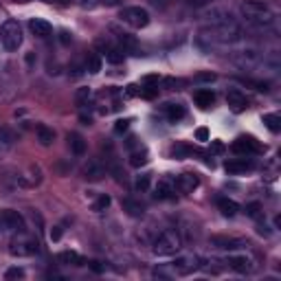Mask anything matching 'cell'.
Returning <instances> with one entry per match:
<instances>
[{"mask_svg": "<svg viewBox=\"0 0 281 281\" xmlns=\"http://www.w3.org/2000/svg\"><path fill=\"white\" fill-rule=\"evenodd\" d=\"M0 42L9 53H14L20 49L22 44V29L18 25V20H7L3 27H0Z\"/></svg>", "mask_w": 281, "mask_h": 281, "instance_id": "cell-3", "label": "cell"}, {"mask_svg": "<svg viewBox=\"0 0 281 281\" xmlns=\"http://www.w3.org/2000/svg\"><path fill=\"white\" fill-rule=\"evenodd\" d=\"M231 149L235 154H242V156H250V154H261L264 152V145L255 139V136H237L233 141Z\"/></svg>", "mask_w": 281, "mask_h": 281, "instance_id": "cell-7", "label": "cell"}, {"mask_svg": "<svg viewBox=\"0 0 281 281\" xmlns=\"http://www.w3.org/2000/svg\"><path fill=\"white\" fill-rule=\"evenodd\" d=\"M218 209L222 211V215H226V218H233L237 211H240V205H237L235 200H231V198H218Z\"/></svg>", "mask_w": 281, "mask_h": 281, "instance_id": "cell-22", "label": "cell"}, {"mask_svg": "<svg viewBox=\"0 0 281 281\" xmlns=\"http://www.w3.org/2000/svg\"><path fill=\"white\" fill-rule=\"evenodd\" d=\"M231 59L237 64L240 68L244 70H250V68H257L259 64H264V55L255 49H242V51H235L231 55Z\"/></svg>", "mask_w": 281, "mask_h": 281, "instance_id": "cell-5", "label": "cell"}, {"mask_svg": "<svg viewBox=\"0 0 281 281\" xmlns=\"http://www.w3.org/2000/svg\"><path fill=\"white\" fill-rule=\"evenodd\" d=\"M152 3H154V5H158V3H160V5H165L167 0H152Z\"/></svg>", "mask_w": 281, "mask_h": 281, "instance_id": "cell-45", "label": "cell"}, {"mask_svg": "<svg viewBox=\"0 0 281 281\" xmlns=\"http://www.w3.org/2000/svg\"><path fill=\"white\" fill-rule=\"evenodd\" d=\"M112 33L117 35V40H119V44L123 46V51H125V49H134V46H136L134 35H130V33H125V31H119L117 27H112Z\"/></svg>", "mask_w": 281, "mask_h": 281, "instance_id": "cell-25", "label": "cell"}, {"mask_svg": "<svg viewBox=\"0 0 281 281\" xmlns=\"http://www.w3.org/2000/svg\"><path fill=\"white\" fill-rule=\"evenodd\" d=\"M176 266V272L178 274H189L194 270H198L200 264H198V257H180L178 261H174Z\"/></svg>", "mask_w": 281, "mask_h": 281, "instance_id": "cell-16", "label": "cell"}, {"mask_svg": "<svg viewBox=\"0 0 281 281\" xmlns=\"http://www.w3.org/2000/svg\"><path fill=\"white\" fill-rule=\"evenodd\" d=\"M40 3H49V5H68V0H40Z\"/></svg>", "mask_w": 281, "mask_h": 281, "instance_id": "cell-41", "label": "cell"}, {"mask_svg": "<svg viewBox=\"0 0 281 281\" xmlns=\"http://www.w3.org/2000/svg\"><path fill=\"white\" fill-rule=\"evenodd\" d=\"M128 125H130V119H121V121H117V125H115V132H125Z\"/></svg>", "mask_w": 281, "mask_h": 281, "instance_id": "cell-36", "label": "cell"}, {"mask_svg": "<svg viewBox=\"0 0 281 281\" xmlns=\"http://www.w3.org/2000/svg\"><path fill=\"white\" fill-rule=\"evenodd\" d=\"M196 139L198 141H209V130L207 128H198L196 130Z\"/></svg>", "mask_w": 281, "mask_h": 281, "instance_id": "cell-37", "label": "cell"}, {"mask_svg": "<svg viewBox=\"0 0 281 281\" xmlns=\"http://www.w3.org/2000/svg\"><path fill=\"white\" fill-rule=\"evenodd\" d=\"M90 88H77V92H75V104L77 106H88V101H90Z\"/></svg>", "mask_w": 281, "mask_h": 281, "instance_id": "cell-29", "label": "cell"}, {"mask_svg": "<svg viewBox=\"0 0 281 281\" xmlns=\"http://www.w3.org/2000/svg\"><path fill=\"white\" fill-rule=\"evenodd\" d=\"M35 134H38V141L40 145H51L53 141H55V132H53L51 128H46V125H38V130H35Z\"/></svg>", "mask_w": 281, "mask_h": 281, "instance_id": "cell-24", "label": "cell"}, {"mask_svg": "<svg viewBox=\"0 0 281 281\" xmlns=\"http://www.w3.org/2000/svg\"><path fill=\"white\" fill-rule=\"evenodd\" d=\"M25 277V270H22V268H9L7 272H5V279H22Z\"/></svg>", "mask_w": 281, "mask_h": 281, "instance_id": "cell-35", "label": "cell"}, {"mask_svg": "<svg viewBox=\"0 0 281 281\" xmlns=\"http://www.w3.org/2000/svg\"><path fill=\"white\" fill-rule=\"evenodd\" d=\"M242 11H244V18L248 20V25H253L257 29H270L274 25L272 9L266 3H261V0H246L242 5Z\"/></svg>", "mask_w": 281, "mask_h": 281, "instance_id": "cell-1", "label": "cell"}, {"mask_svg": "<svg viewBox=\"0 0 281 281\" xmlns=\"http://www.w3.org/2000/svg\"><path fill=\"white\" fill-rule=\"evenodd\" d=\"M163 112H165V117L169 119V121H180V119L187 115L184 106H180V104H165L163 106Z\"/></svg>", "mask_w": 281, "mask_h": 281, "instance_id": "cell-21", "label": "cell"}, {"mask_svg": "<svg viewBox=\"0 0 281 281\" xmlns=\"http://www.w3.org/2000/svg\"><path fill=\"white\" fill-rule=\"evenodd\" d=\"M182 248V237L176 229H167L163 233H158V237L154 240V255L158 257H169V255H176L178 250Z\"/></svg>", "mask_w": 281, "mask_h": 281, "instance_id": "cell-2", "label": "cell"}, {"mask_svg": "<svg viewBox=\"0 0 281 281\" xmlns=\"http://www.w3.org/2000/svg\"><path fill=\"white\" fill-rule=\"evenodd\" d=\"M246 215L248 218H259L261 215V205L259 202H250V205H246Z\"/></svg>", "mask_w": 281, "mask_h": 281, "instance_id": "cell-32", "label": "cell"}, {"mask_svg": "<svg viewBox=\"0 0 281 281\" xmlns=\"http://www.w3.org/2000/svg\"><path fill=\"white\" fill-rule=\"evenodd\" d=\"M14 3H31V0H14Z\"/></svg>", "mask_w": 281, "mask_h": 281, "instance_id": "cell-46", "label": "cell"}, {"mask_svg": "<svg viewBox=\"0 0 281 281\" xmlns=\"http://www.w3.org/2000/svg\"><path fill=\"white\" fill-rule=\"evenodd\" d=\"M29 29H31L38 38H49V35L53 33V27L46 20H42V18H33V20L29 22Z\"/></svg>", "mask_w": 281, "mask_h": 281, "instance_id": "cell-17", "label": "cell"}, {"mask_svg": "<svg viewBox=\"0 0 281 281\" xmlns=\"http://www.w3.org/2000/svg\"><path fill=\"white\" fill-rule=\"evenodd\" d=\"M154 196H156L158 200H174L176 198V182L169 180V178L158 180L156 189H154Z\"/></svg>", "mask_w": 281, "mask_h": 281, "instance_id": "cell-13", "label": "cell"}, {"mask_svg": "<svg viewBox=\"0 0 281 281\" xmlns=\"http://www.w3.org/2000/svg\"><path fill=\"white\" fill-rule=\"evenodd\" d=\"M264 123L270 132H281V117L279 115H264Z\"/></svg>", "mask_w": 281, "mask_h": 281, "instance_id": "cell-27", "label": "cell"}, {"mask_svg": "<svg viewBox=\"0 0 281 281\" xmlns=\"http://www.w3.org/2000/svg\"><path fill=\"white\" fill-rule=\"evenodd\" d=\"M11 255L16 257H31V255H38L40 253V244L33 240V237H29L22 233L20 237H16L14 242H11Z\"/></svg>", "mask_w": 281, "mask_h": 281, "instance_id": "cell-6", "label": "cell"}, {"mask_svg": "<svg viewBox=\"0 0 281 281\" xmlns=\"http://www.w3.org/2000/svg\"><path fill=\"white\" fill-rule=\"evenodd\" d=\"M229 266L233 268L235 272H242V274H248L255 270V261L246 255H231L229 257Z\"/></svg>", "mask_w": 281, "mask_h": 281, "instance_id": "cell-12", "label": "cell"}, {"mask_svg": "<svg viewBox=\"0 0 281 281\" xmlns=\"http://www.w3.org/2000/svg\"><path fill=\"white\" fill-rule=\"evenodd\" d=\"M108 207H110V196H106V194L99 196V200L92 205L95 211H104V209H108Z\"/></svg>", "mask_w": 281, "mask_h": 281, "instance_id": "cell-34", "label": "cell"}, {"mask_svg": "<svg viewBox=\"0 0 281 281\" xmlns=\"http://www.w3.org/2000/svg\"><path fill=\"white\" fill-rule=\"evenodd\" d=\"M198 184H200V178L196 174H180L176 178V189L180 194H194L198 189Z\"/></svg>", "mask_w": 281, "mask_h": 281, "instance_id": "cell-14", "label": "cell"}, {"mask_svg": "<svg viewBox=\"0 0 281 281\" xmlns=\"http://www.w3.org/2000/svg\"><path fill=\"white\" fill-rule=\"evenodd\" d=\"M196 81H215V75L213 73H200V75H196Z\"/></svg>", "mask_w": 281, "mask_h": 281, "instance_id": "cell-39", "label": "cell"}, {"mask_svg": "<svg viewBox=\"0 0 281 281\" xmlns=\"http://www.w3.org/2000/svg\"><path fill=\"white\" fill-rule=\"evenodd\" d=\"M101 3H104V5H108V7H115V5H119V3H121V0H101Z\"/></svg>", "mask_w": 281, "mask_h": 281, "instance_id": "cell-42", "label": "cell"}, {"mask_svg": "<svg viewBox=\"0 0 281 281\" xmlns=\"http://www.w3.org/2000/svg\"><path fill=\"white\" fill-rule=\"evenodd\" d=\"M213 149H215V152H222V149H224V145H222V143H220V141H215V143H213Z\"/></svg>", "mask_w": 281, "mask_h": 281, "instance_id": "cell-44", "label": "cell"}, {"mask_svg": "<svg viewBox=\"0 0 281 281\" xmlns=\"http://www.w3.org/2000/svg\"><path fill=\"white\" fill-rule=\"evenodd\" d=\"M123 211H128V215H132V218H141L143 213H145V205L134 198H123Z\"/></svg>", "mask_w": 281, "mask_h": 281, "instance_id": "cell-18", "label": "cell"}, {"mask_svg": "<svg viewBox=\"0 0 281 281\" xmlns=\"http://www.w3.org/2000/svg\"><path fill=\"white\" fill-rule=\"evenodd\" d=\"M182 83H184L182 79H174V77H167V79H163V86L167 88V90H178Z\"/></svg>", "mask_w": 281, "mask_h": 281, "instance_id": "cell-33", "label": "cell"}, {"mask_svg": "<svg viewBox=\"0 0 281 281\" xmlns=\"http://www.w3.org/2000/svg\"><path fill=\"white\" fill-rule=\"evenodd\" d=\"M14 143H16L14 130L7 128V125H0V156H5V154L14 147Z\"/></svg>", "mask_w": 281, "mask_h": 281, "instance_id": "cell-15", "label": "cell"}, {"mask_svg": "<svg viewBox=\"0 0 281 281\" xmlns=\"http://www.w3.org/2000/svg\"><path fill=\"white\" fill-rule=\"evenodd\" d=\"M104 176V169L101 167H97L95 163H90L86 167V178H90V180H99V178Z\"/></svg>", "mask_w": 281, "mask_h": 281, "instance_id": "cell-30", "label": "cell"}, {"mask_svg": "<svg viewBox=\"0 0 281 281\" xmlns=\"http://www.w3.org/2000/svg\"><path fill=\"white\" fill-rule=\"evenodd\" d=\"M51 240H53V242H59V240H62V226H53Z\"/></svg>", "mask_w": 281, "mask_h": 281, "instance_id": "cell-40", "label": "cell"}, {"mask_svg": "<svg viewBox=\"0 0 281 281\" xmlns=\"http://www.w3.org/2000/svg\"><path fill=\"white\" fill-rule=\"evenodd\" d=\"M149 163V154H147V149H136V152L130 154V165L132 167H143V165H147Z\"/></svg>", "mask_w": 281, "mask_h": 281, "instance_id": "cell-26", "label": "cell"}, {"mask_svg": "<svg viewBox=\"0 0 281 281\" xmlns=\"http://www.w3.org/2000/svg\"><path fill=\"white\" fill-rule=\"evenodd\" d=\"M99 3H101V0H79V5L83 9H95Z\"/></svg>", "mask_w": 281, "mask_h": 281, "instance_id": "cell-38", "label": "cell"}, {"mask_svg": "<svg viewBox=\"0 0 281 281\" xmlns=\"http://www.w3.org/2000/svg\"><path fill=\"white\" fill-rule=\"evenodd\" d=\"M211 246L220 250H237V248H246L248 242L240 240V237H226V235H215L211 237Z\"/></svg>", "mask_w": 281, "mask_h": 281, "instance_id": "cell-8", "label": "cell"}, {"mask_svg": "<svg viewBox=\"0 0 281 281\" xmlns=\"http://www.w3.org/2000/svg\"><path fill=\"white\" fill-rule=\"evenodd\" d=\"M0 224H5V229L9 231H20L25 233V218H22L18 211H5L3 215H0Z\"/></svg>", "mask_w": 281, "mask_h": 281, "instance_id": "cell-10", "label": "cell"}, {"mask_svg": "<svg viewBox=\"0 0 281 281\" xmlns=\"http://www.w3.org/2000/svg\"><path fill=\"white\" fill-rule=\"evenodd\" d=\"M86 68H88V73H92V75H97L99 70H101V57L97 55V53H90V55H88Z\"/></svg>", "mask_w": 281, "mask_h": 281, "instance_id": "cell-28", "label": "cell"}, {"mask_svg": "<svg viewBox=\"0 0 281 281\" xmlns=\"http://www.w3.org/2000/svg\"><path fill=\"white\" fill-rule=\"evenodd\" d=\"M134 189H136V191H147V189H149V174H141L139 178H136Z\"/></svg>", "mask_w": 281, "mask_h": 281, "instance_id": "cell-31", "label": "cell"}, {"mask_svg": "<svg viewBox=\"0 0 281 281\" xmlns=\"http://www.w3.org/2000/svg\"><path fill=\"white\" fill-rule=\"evenodd\" d=\"M224 169H226V174L237 176V174H246V171L255 169V163L250 158H231L224 163Z\"/></svg>", "mask_w": 281, "mask_h": 281, "instance_id": "cell-9", "label": "cell"}, {"mask_svg": "<svg viewBox=\"0 0 281 281\" xmlns=\"http://www.w3.org/2000/svg\"><path fill=\"white\" fill-rule=\"evenodd\" d=\"M57 261L59 264H70V266H83L86 264V259H83L79 253H75V250H62V253L57 255Z\"/></svg>", "mask_w": 281, "mask_h": 281, "instance_id": "cell-19", "label": "cell"}, {"mask_svg": "<svg viewBox=\"0 0 281 281\" xmlns=\"http://www.w3.org/2000/svg\"><path fill=\"white\" fill-rule=\"evenodd\" d=\"M226 104H229V108L233 112H244L248 106L246 101V95H244L240 88H231L229 92H226Z\"/></svg>", "mask_w": 281, "mask_h": 281, "instance_id": "cell-11", "label": "cell"}, {"mask_svg": "<svg viewBox=\"0 0 281 281\" xmlns=\"http://www.w3.org/2000/svg\"><path fill=\"white\" fill-rule=\"evenodd\" d=\"M194 101L198 104L200 108H211L213 101H215V92L209 90V88H200V90L194 92Z\"/></svg>", "mask_w": 281, "mask_h": 281, "instance_id": "cell-20", "label": "cell"}, {"mask_svg": "<svg viewBox=\"0 0 281 281\" xmlns=\"http://www.w3.org/2000/svg\"><path fill=\"white\" fill-rule=\"evenodd\" d=\"M119 18H121V22H125L132 29H145L149 25V14L143 7H125Z\"/></svg>", "mask_w": 281, "mask_h": 281, "instance_id": "cell-4", "label": "cell"}, {"mask_svg": "<svg viewBox=\"0 0 281 281\" xmlns=\"http://www.w3.org/2000/svg\"><path fill=\"white\" fill-rule=\"evenodd\" d=\"M90 268L95 272H101V266H99V261H90Z\"/></svg>", "mask_w": 281, "mask_h": 281, "instance_id": "cell-43", "label": "cell"}, {"mask_svg": "<svg viewBox=\"0 0 281 281\" xmlns=\"http://www.w3.org/2000/svg\"><path fill=\"white\" fill-rule=\"evenodd\" d=\"M68 145H70V152L75 154V156H83V152H86V141H83L81 134H68Z\"/></svg>", "mask_w": 281, "mask_h": 281, "instance_id": "cell-23", "label": "cell"}]
</instances>
